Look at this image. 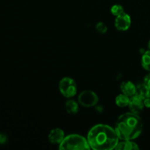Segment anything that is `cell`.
Listing matches in <instances>:
<instances>
[{"label":"cell","instance_id":"obj_1","mask_svg":"<svg viewBox=\"0 0 150 150\" xmlns=\"http://www.w3.org/2000/svg\"><path fill=\"white\" fill-rule=\"evenodd\" d=\"M119 136L115 129L107 125H97L88 133L87 141L91 149L111 150L115 149L119 143Z\"/></svg>","mask_w":150,"mask_h":150},{"label":"cell","instance_id":"obj_2","mask_svg":"<svg viewBox=\"0 0 150 150\" xmlns=\"http://www.w3.org/2000/svg\"><path fill=\"white\" fill-rule=\"evenodd\" d=\"M143 130V123L139 114L132 112L122 114L116 122L115 130L120 140H133Z\"/></svg>","mask_w":150,"mask_h":150},{"label":"cell","instance_id":"obj_3","mask_svg":"<svg viewBox=\"0 0 150 150\" xmlns=\"http://www.w3.org/2000/svg\"><path fill=\"white\" fill-rule=\"evenodd\" d=\"M59 149L67 150H81L89 149L88 141L83 136L77 134H72L64 137L61 144H59Z\"/></svg>","mask_w":150,"mask_h":150},{"label":"cell","instance_id":"obj_4","mask_svg":"<svg viewBox=\"0 0 150 150\" xmlns=\"http://www.w3.org/2000/svg\"><path fill=\"white\" fill-rule=\"evenodd\" d=\"M59 89L62 95L67 98H73L77 92L76 81L70 77H64L61 79L59 83Z\"/></svg>","mask_w":150,"mask_h":150},{"label":"cell","instance_id":"obj_5","mask_svg":"<svg viewBox=\"0 0 150 150\" xmlns=\"http://www.w3.org/2000/svg\"><path fill=\"white\" fill-rule=\"evenodd\" d=\"M79 103L83 107H89L95 106L98 103L99 98L95 92L91 90H85L83 91L79 95Z\"/></svg>","mask_w":150,"mask_h":150},{"label":"cell","instance_id":"obj_6","mask_svg":"<svg viewBox=\"0 0 150 150\" xmlns=\"http://www.w3.org/2000/svg\"><path fill=\"white\" fill-rule=\"evenodd\" d=\"M131 25V18L126 13L117 16L114 21V26L119 31H126Z\"/></svg>","mask_w":150,"mask_h":150},{"label":"cell","instance_id":"obj_7","mask_svg":"<svg viewBox=\"0 0 150 150\" xmlns=\"http://www.w3.org/2000/svg\"><path fill=\"white\" fill-rule=\"evenodd\" d=\"M130 112L134 113L136 114H139L144 109V100L137 95H133L130 97V103L128 105Z\"/></svg>","mask_w":150,"mask_h":150},{"label":"cell","instance_id":"obj_8","mask_svg":"<svg viewBox=\"0 0 150 150\" xmlns=\"http://www.w3.org/2000/svg\"><path fill=\"white\" fill-rule=\"evenodd\" d=\"M64 133L62 129L60 128H54L51 130L48 135V141L50 143L53 144H61L63 139H64Z\"/></svg>","mask_w":150,"mask_h":150},{"label":"cell","instance_id":"obj_9","mask_svg":"<svg viewBox=\"0 0 150 150\" xmlns=\"http://www.w3.org/2000/svg\"><path fill=\"white\" fill-rule=\"evenodd\" d=\"M120 90L123 94L130 98V97L136 95V86L132 81H124L121 83Z\"/></svg>","mask_w":150,"mask_h":150},{"label":"cell","instance_id":"obj_10","mask_svg":"<svg viewBox=\"0 0 150 150\" xmlns=\"http://www.w3.org/2000/svg\"><path fill=\"white\" fill-rule=\"evenodd\" d=\"M117 150H138L139 146L133 140H123L122 142H119L118 144L115 147Z\"/></svg>","mask_w":150,"mask_h":150},{"label":"cell","instance_id":"obj_11","mask_svg":"<svg viewBox=\"0 0 150 150\" xmlns=\"http://www.w3.org/2000/svg\"><path fill=\"white\" fill-rule=\"evenodd\" d=\"M150 90L144 85V83H141L136 86V95L140 97L142 99L149 97Z\"/></svg>","mask_w":150,"mask_h":150},{"label":"cell","instance_id":"obj_12","mask_svg":"<svg viewBox=\"0 0 150 150\" xmlns=\"http://www.w3.org/2000/svg\"><path fill=\"white\" fill-rule=\"evenodd\" d=\"M65 109L68 114H76L79 112V104L73 100H70L65 103Z\"/></svg>","mask_w":150,"mask_h":150},{"label":"cell","instance_id":"obj_13","mask_svg":"<svg viewBox=\"0 0 150 150\" xmlns=\"http://www.w3.org/2000/svg\"><path fill=\"white\" fill-rule=\"evenodd\" d=\"M130 97L125 94H120L118 96H117L115 99L116 105H118L119 107H122V108L127 106L130 103Z\"/></svg>","mask_w":150,"mask_h":150},{"label":"cell","instance_id":"obj_14","mask_svg":"<svg viewBox=\"0 0 150 150\" xmlns=\"http://www.w3.org/2000/svg\"><path fill=\"white\" fill-rule=\"evenodd\" d=\"M142 65L144 70L150 72V50L145 51L142 55Z\"/></svg>","mask_w":150,"mask_h":150},{"label":"cell","instance_id":"obj_15","mask_svg":"<svg viewBox=\"0 0 150 150\" xmlns=\"http://www.w3.org/2000/svg\"><path fill=\"white\" fill-rule=\"evenodd\" d=\"M111 13H112V15H114L116 17L120 16V15L122 14L123 13H125L123 7L119 4H114V5H113L112 7H111Z\"/></svg>","mask_w":150,"mask_h":150},{"label":"cell","instance_id":"obj_16","mask_svg":"<svg viewBox=\"0 0 150 150\" xmlns=\"http://www.w3.org/2000/svg\"><path fill=\"white\" fill-rule=\"evenodd\" d=\"M95 28H96L97 31L100 34H105L107 31H108V27L103 22H98L96 24V26H95Z\"/></svg>","mask_w":150,"mask_h":150},{"label":"cell","instance_id":"obj_17","mask_svg":"<svg viewBox=\"0 0 150 150\" xmlns=\"http://www.w3.org/2000/svg\"><path fill=\"white\" fill-rule=\"evenodd\" d=\"M144 83L150 90V73L146 75L144 79Z\"/></svg>","mask_w":150,"mask_h":150},{"label":"cell","instance_id":"obj_18","mask_svg":"<svg viewBox=\"0 0 150 150\" xmlns=\"http://www.w3.org/2000/svg\"><path fill=\"white\" fill-rule=\"evenodd\" d=\"M7 137L4 133H0V144H4L7 143Z\"/></svg>","mask_w":150,"mask_h":150},{"label":"cell","instance_id":"obj_19","mask_svg":"<svg viewBox=\"0 0 150 150\" xmlns=\"http://www.w3.org/2000/svg\"><path fill=\"white\" fill-rule=\"evenodd\" d=\"M144 104L146 108H150V97H147L144 99Z\"/></svg>","mask_w":150,"mask_h":150},{"label":"cell","instance_id":"obj_20","mask_svg":"<svg viewBox=\"0 0 150 150\" xmlns=\"http://www.w3.org/2000/svg\"><path fill=\"white\" fill-rule=\"evenodd\" d=\"M148 48H149V50H150V40H149V42H148Z\"/></svg>","mask_w":150,"mask_h":150},{"label":"cell","instance_id":"obj_21","mask_svg":"<svg viewBox=\"0 0 150 150\" xmlns=\"http://www.w3.org/2000/svg\"><path fill=\"white\" fill-rule=\"evenodd\" d=\"M149 97H150V95H149Z\"/></svg>","mask_w":150,"mask_h":150}]
</instances>
